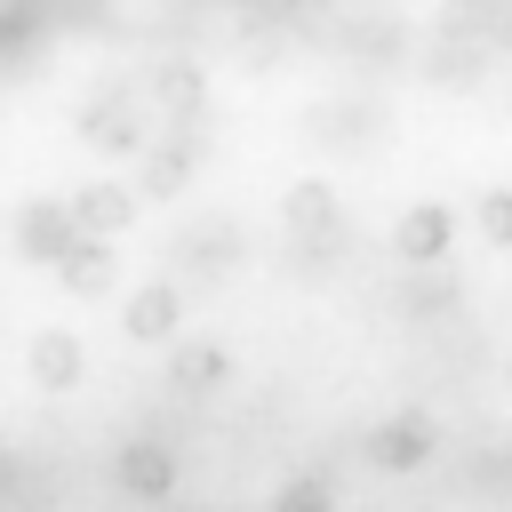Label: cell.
<instances>
[{
  "label": "cell",
  "instance_id": "1",
  "mask_svg": "<svg viewBox=\"0 0 512 512\" xmlns=\"http://www.w3.org/2000/svg\"><path fill=\"white\" fill-rule=\"evenodd\" d=\"M80 136H88L96 152H144V144H152L144 96H136V88H104V96L80 112Z\"/></svg>",
  "mask_w": 512,
  "mask_h": 512
},
{
  "label": "cell",
  "instance_id": "2",
  "mask_svg": "<svg viewBox=\"0 0 512 512\" xmlns=\"http://www.w3.org/2000/svg\"><path fill=\"white\" fill-rule=\"evenodd\" d=\"M72 240H80V224H72L64 200H24V208H16V248H24L32 264H64Z\"/></svg>",
  "mask_w": 512,
  "mask_h": 512
},
{
  "label": "cell",
  "instance_id": "3",
  "mask_svg": "<svg viewBox=\"0 0 512 512\" xmlns=\"http://www.w3.org/2000/svg\"><path fill=\"white\" fill-rule=\"evenodd\" d=\"M448 240H456L448 200H416V208L392 224V256H400V264H440V256H448Z\"/></svg>",
  "mask_w": 512,
  "mask_h": 512
},
{
  "label": "cell",
  "instance_id": "4",
  "mask_svg": "<svg viewBox=\"0 0 512 512\" xmlns=\"http://www.w3.org/2000/svg\"><path fill=\"white\" fill-rule=\"evenodd\" d=\"M128 216H136V192H128V184H80V192H72L80 240H112V232H128Z\"/></svg>",
  "mask_w": 512,
  "mask_h": 512
},
{
  "label": "cell",
  "instance_id": "5",
  "mask_svg": "<svg viewBox=\"0 0 512 512\" xmlns=\"http://www.w3.org/2000/svg\"><path fill=\"white\" fill-rule=\"evenodd\" d=\"M368 456H376L384 472L424 464V456H432V416H392V424H376V432H368Z\"/></svg>",
  "mask_w": 512,
  "mask_h": 512
},
{
  "label": "cell",
  "instance_id": "6",
  "mask_svg": "<svg viewBox=\"0 0 512 512\" xmlns=\"http://www.w3.org/2000/svg\"><path fill=\"white\" fill-rule=\"evenodd\" d=\"M120 488L144 496V504H160V496L176 488V456H168L160 440H128V448H120Z\"/></svg>",
  "mask_w": 512,
  "mask_h": 512
},
{
  "label": "cell",
  "instance_id": "7",
  "mask_svg": "<svg viewBox=\"0 0 512 512\" xmlns=\"http://www.w3.org/2000/svg\"><path fill=\"white\" fill-rule=\"evenodd\" d=\"M176 320H184V296H176L168 280L136 288V296H128V312H120V328H128V336H144V344H152V336H176Z\"/></svg>",
  "mask_w": 512,
  "mask_h": 512
},
{
  "label": "cell",
  "instance_id": "8",
  "mask_svg": "<svg viewBox=\"0 0 512 512\" xmlns=\"http://www.w3.org/2000/svg\"><path fill=\"white\" fill-rule=\"evenodd\" d=\"M136 88H144V96H160L176 120H192V112H200V64H144V72H136Z\"/></svg>",
  "mask_w": 512,
  "mask_h": 512
},
{
  "label": "cell",
  "instance_id": "9",
  "mask_svg": "<svg viewBox=\"0 0 512 512\" xmlns=\"http://www.w3.org/2000/svg\"><path fill=\"white\" fill-rule=\"evenodd\" d=\"M192 160H200V136H192V120H176V136H168V144L144 160V192H184Z\"/></svg>",
  "mask_w": 512,
  "mask_h": 512
},
{
  "label": "cell",
  "instance_id": "10",
  "mask_svg": "<svg viewBox=\"0 0 512 512\" xmlns=\"http://www.w3.org/2000/svg\"><path fill=\"white\" fill-rule=\"evenodd\" d=\"M32 384H40V392H72V384H80V344H72L64 328L32 336Z\"/></svg>",
  "mask_w": 512,
  "mask_h": 512
},
{
  "label": "cell",
  "instance_id": "11",
  "mask_svg": "<svg viewBox=\"0 0 512 512\" xmlns=\"http://www.w3.org/2000/svg\"><path fill=\"white\" fill-rule=\"evenodd\" d=\"M56 272H64L72 296H104V288H112V240H72Z\"/></svg>",
  "mask_w": 512,
  "mask_h": 512
},
{
  "label": "cell",
  "instance_id": "12",
  "mask_svg": "<svg viewBox=\"0 0 512 512\" xmlns=\"http://www.w3.org/2000/svg\"><path fill=\"white\" fill-rule=\"evenodd\" d=\"M224 368H232V360H224L216 344H176L168 384H176V392H216V384H224Z\"/></svg>",
  "mask_w": 512,
  "mask_h": 512
},
{
  "label": "cell",
  "instance_id": "13",
  "mask_svg": "<svg viewBox=\"0 0 512 512\" xmlns=\"http://www.w3.org/2000/svg\"><path fill=\"white\" fill-rule=\"evenodd\" d=\"M288 224H296L304 240H312V232H336V192H328V184H296V192H288Z\"/></svg>",
  "mask_w": 512,
  "mask_h": 512
},
{
  "label": "cell",
  "instance_id": "14",
  "mask_svg": "<svg viewBox=\"0 0 512 512\" xmlns=\"http://www.w3.org/2000/svg\"><path fill=\"white\" fill-rule=\"evenodd\" d=\"M480 240L512 248V192H480Z\"/></svg>",
  "mask_w": 512,
  "mask_h": 512
},
{
  "label": "cell",
  "instance_id": "15",
  "mask_svg": "<svg viewBox=\"0 0 512 512\" xmlns=\"http://www.w3.org/2000/svg\"><path fill=\"white\" fill-rule=\"evenodd\" d=\"M272 512H336V496H328V480H288L272 496Z\"/></svg>",
  "mask_w": 512,
  "mask_h": 512
},
{
  "label": "cell",
  "instance_id": "16",
  "mask_svg": "<svg viewBox=\"0 0 512 512\" xmlns=\"http://www.w3.org/2000/svg\"><path fill=\"white\" fill-rule=\"evenodd\" d=\"M0 488H8V456H0Z\"/></svg>",
  "mask_w": 512,
  "mask_h": 512
}]
</instances>
